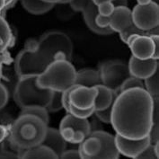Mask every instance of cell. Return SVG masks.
<instances>
[{"label":"cell","mask_w":159,"mask_h":159,"mask_svg":"<svg viewBox=\"0 0 159 159\" xmlns=\"http://www.w3.org/2000/svg\"><path fill=\"white\" fill-rule=\"evenodd\" d=\"M85 25L93 33L99 35H109L113 34V31L108 28H100L95 24V18L98 15V8L92 2V0H86V4L82 11Z\"/></svg>","instance_id":"obj_15"},{"label":"cell","mask_w":159,"mask_h":159,"mask_svg":"<svg viewBox=\"0 0 159 159\" xmlns=\"http://www.w3.org/2000/svg\"><path fill=\"white\" fill-rule=\"evenodd\" d=\"M76 86H78V85L77 84H74L71 87H69L68 89L62 92V104H63V108L67 111V112L69 111V105H70V102H69V95H70V93L72 92V90L75 89Z\"/></svg>","instance_id":"obj_33"},{"label":"cell","mask_w":159,"mask_h":159,"mask_svg":"<svg viewBox=\"0 0 159 159\" xmlns=\"http://www.w3.org/2000/svg\"><path fill=\"white\" fill-rule=\"evenodd\" d=\"M152 2H154V3H156V4H157L158 5V0H151Z\"/></svg>","instance_id":"obj_52"},{"label":"cell","mask_w":159,"mask_h":159,"mask_svg":"<svg viewBox=\"0 0 159 159\" xmlns=\"http://www.w3.org/2000/svg\"><path fill=\"white\" fill-rule=\"evenodd\" d=\"M69 113H71L72 115H74L75 117L80 118V119H87V118L91 117L93 112H94V108H89V109H79L76 108L74 105L70 104L69 105Z\"/></svg>","instance_id":"obj_28"},{"label":"cell","mask_w":159,"mask_h":159,"mask_svg":"<svg viewBox=\"0 0 159 159\" xmlns=\"http://www.w3.org/2000/svg\"><path fill=\"white\" fill-rule=\"evenodd\" d=\"M138 1V5L140 6H145V5H148L149 3H151V0H137Z\"/></svg>","instance_id":"obj_47"},{"label":"cell","mask_w":159,"mask_h":159,"mask_svg":"<svg viewBox=\"0 0 159 159\" xmlns=\"http://www.w3.org/2000/svg\"><path fill=\"white\" fill-rule=\"evenodd\" d=\"M59 132L60 135L62 136V138L64 139V140L66 142H69L72 140L74 134H75V130L70 128V127H64V128H60L59 129Z\"/></svg>","instance_id":"obj_34"},{"label":"cell","mask_w":159,"mask_h":159,"mask_svg":"<svg viewBox=\"0 0 159 159\" xmlns=\"http://www.w3.org/2000/svg\"><path fill=\"white\" fill-rule=\"evenodd\" d=\"M7 137V128L3 125H0V143H2Z\"/></svg>","instance_id":"obj_43"},{"label":"cell","mask_w":159,"mask_h":159,"mask_svg":"<svg viewBox=\"0 0 159 159\" xmlns=\"http://www.w3.org/2000/svg\"><path fill=\"white\" fill-rule=\"evenodd\" d=\"M76 70L70 61H52L45 71L37 77V84L42 88L63 92L75 84Z\"/></svg>","instance_id":"obj_3"},{"label":"cell","mask_w":159,"mask_h":159,"mask_svg":"<svg viewBox=\"0 0 159 159\" xmlns=\"http://www.w3.org/2000/svg\"><path fill=\"white\" fill-rule=\"evenodd\" d=\"M38 50L44 55L50 62L53 61L55 53L62 51L66 54L68 61L73 56V42L69 36L59 31H51L41 36L38 41Z\"/></svg>","instance_id":"obj_5"},{"label":"cell","mask_w":159,"mask_h":159,"mask_svg":"<svg viewBox=\"0 0 159 159\" xmlns=\"http://www.w3.org/2000/svg\"><path fill=\"white\" fill-rule=\"evenodd\" d=\"M115 144L120 155L130 158H137L148 145H150V139L148 136L140 139H129L120 135L114 136Z\"/></svg>","instance_id":"obj_9"},{"label":"cell","mask_w":159,"mask_h":159,"mask_svg":"<svg viewBox=\"0 0 159 159\" xmlns=\"http://www.w3.org/2000/svg\"><path fill=\"white\" fill-rule=\"evenodd\" d=\"M75 84L86 87H95L102 84L100 71L93 68H84L76 71Z\"/></svg>","instance_id":"obj_17"},{"label":"cell","mask_w":159,"mask_h":159,"mask_svg":"<svg viewBox=\"0 0 159 159\" xmlns=\"http://www.w3.org/2000/svg\"><path fill=\"white\" fill-rule=\"evenodd\" d=\"M109 17L110 28L113 33H120L133 24L131 11L128 7H116Z\"/></svg>","instance_id":"obj_14"},{"label":"cell","mask_w":159,"mask_h":159,"mask_svg":"<svg viewBox=\"0 0 159 159\" xmlns=\"http://www.w3.org/2000/svg\"><path fill=\"white\" fill-rule=\"evenodd\" d=\"M49 112H56L61 109H63L62 104V92L59 91H53L52 97L50 100L49 105L46 107Z\"/></svg>","instance_id":"obj_26"},{"label":"cell","mask_w":159,"mask_h":159,"mask_svg":"<svg viewBox=\"0 0 159 159\" xmlns=\"http://www.w3.org/2000/svg\"><path fill=\"white\" fill-rule=\"evenodd\" d=\"M130 75L139 79L144 80L152 75L158 69V62L157 59H139L132 56L128 64Z\"/></svg>","instance_id":"obj_11"},{"label":"cell","mask_w":159,"mask_h":159,"mask_svg":"<svg viewBox=\"0 0 159 159\" xmlns=\"http://www.w3.org/2000/svg\"><path fill=\"white\" fill-rule=\"evenodd\" d=\"M97 89V95L95 97L93 108L94 111H101L104 110L111 106L117 96L118 93H115L111 91L103 84H98L95 86Z\"/></svg>","instance_id":"obj_19"},{"label":"cell","mask_w":159,"mask_h":159,"mask_svg":"<svg viewBox=\"0 0 159 159\" xmlns=\"http://www.w3.org/2000/svg\"><path fill=\"white\" fill-rule=\"evenodd\" d=\"M132 23L139 30L148 32L156 28L159 24V7L157 4L151 2L148 5L135 6L131 11Z\"/></svg>","instance_id":"obj_8"},{"label":"cell","mask_w":159,"mask_h":159,"mask_svg":"<svg viewBox=\"0 0 159 159\" xmlns=\"http://www.w3.org/2000/svg\"><path fill=\"white\" fill-rule=\"evenodd\" d=\"M20 114H32L36 117L42 119L45 123H49L50 118H49V111L45 107L42 106H33V107H28L22 109V111Z\"/></svg>","instance_id":"obj_25"},{"label":"cell","mask_w":159,"mask_h":159,"mask_svg":"<svg viewBox=\"0 0 159 159\" xmlns=\"http://www.w3.org/2000/svg\"><path fill=\"white\" fill-rule=\"evenodd\" d=\"M57 60H67L66 54L62 51H59L55 53V55L53 56V61H57Z\"/></svg>","instance_id":"obj_42"},{"label":"cell","mask_w":159,"mask_h":159,"mask_svg":"<svg viewBox=\"0 0 159 159\" xmlns=\"http://www.w3.org/2000/svg\"><path fill=\"white\" fill-rule=\"evenodd\" d=\"M50 63V60L38 50L24 49L17 54L15 60V69L19 77L40 75Z\"/></svg>","instance_id":"obj_6"},{"label":"cell","mask_w":159,"mask_h":159,"mask_svg":"<svg viewBox=\"0 0 159 159\" xmlns=\"http://www.w3.org/2000/svg\"><path fill=\"white\" fill-rule=\"evenodd\" d=\"M98 8V14L102 16L109 17L114 11V5L112 4V2H105L99 5L97 7Z\"/></svg>","instance_id":"obj_31"},{"label":"cell","mask_w":159,"mask_h":159,"mask_svg":"<svg viewBox=\"0 0 159 159\" xmlns=\"http://www.w3.org/2000/svg\"><path fill=\"white\" fill-rule=\"evenodd\" d=\"M159 156L156 153L154 145L150 144L148 145L144 150L137 157L138 159H143V158H151V159H157L158 158Z\"/></svg>","instance_id":"obj_32"},{"label":"cell","mask_w":159,"mask_h":159,"mask_svg":"<svg viewBox=\"0 0 159 159\" xmlns=\"http://www.w3.org/2000/svg\"><path fill=\"white\" fill-rule=\"evenodd\" d=\"M69 4L71 8L75 12H82L86 4V0H72Z\"/></svg>","instance_id":"obj_37"},{"label":"cell","mask_w":159,"mask_h":159,"mask_svg":"<svg viewBox=\"0 0 159 159\" xmlns=\"http://www.w3.org/2000/svg\"><path fill=\"white\" fill-rule=\"evenodd\" d=\"M85 135L83 131L81 130H75V134L72 139V140L70 141L71 144H81L85 139Z\"/></svg>","instance_id":"obj_38"},{"label":"cell","mask_w":159,"mask_h":159,"mask_svg":"<svg viewBox=\"0 0 159 159\" xmlns=\"http://www.w3.org/2000/svg\"><path fill=\"white\" fill-rule=\"evenodd\" d=\"M153 110L154 99L146 89H128L118 93L112 102L111 124L116 134L140 139L150 132Z\"/></svg>","instance_id":"obj_1"},{"label":"cell","mask_w":159,"mask_h":159,"mask_svg":"<svg viewBox=\"0 0 159 159\" xmlns=\"http://www.w3.org/2000/svg\"><path fill=\"white\" fill-rule=\"evenodd\" d=\"M2 77V68H1V65H0V79Z\"/></svg>","instance_id":"obj_51"},{"label":"cell","mask_w":159,"mask_h":159,"mask_svg":"<svg viewBox=\"0 0 159 159\" xmlns=\"http://www.w3.org/2000/svg\"><path fill=\"white\" fill-rule=\"evenodd\" d=\"M7 6V0H0V12L4 10Z\"/></svg>","instance_id":"obj_48"},{"label":"cell","mask_w":159,"mask_h":159,"mask_svg":"<svg viewBox=\"0 0 159 159\" xmlns=\"http://www.w3.org/2000/svg\"><path fill=\"white\" fill-rule=\"evenodd\" d=\"M144 81L146 91L153 97V99L158 98V69L153 75L144 79Z\"/></svg>","instance_id":"obj_23"},{"label":"cell","mask_w":159,"mask_h":159,"mask_svg":"<svg viewBox=\"0 0 159 159\" xmlns=\"http://www.w3.org/2000/svg\"><path fill=\"white\" fill-rule=\"evenodd\" d=\"M64 127H70L74 130H81L84 132L86 138L92 132L91 125L89 121L87 120V119H80V118L75 117L69 112H67V115L62 119L60 125H59V129L64 128Z\"/></svg>","instance_id":"obj_20"},{"label":"cell","mask_w":159,"mask_h":159,"mask_svg":"<svg viewBox=\"0 0 159 159\" xmlns=\"http://www.w3.org/2000/svg\"><path fill=\"white\" fill-rule=\"evenodd\" d=\"M43 1H46V2H48V3H51V4H57V3H59L61 0H43Z\"/></svg>","instance_id":"obj_49"},{"label":"cell","mask_w":159,"mask_h":159,"mask_svg":"<svg viewBox=\"0 0 159 159\" xmlns=\"http://www.w3.org/2000/svg\"><path fill=\"white\" fill-rule=\"evenodd\" d=\"M71 1H72V0H61L59 3H60V4H67V3H70Z\"/></svg>","instance_id":"obj_50"},{"label":"cell","mask_w":159,"mask_h":159,"mask_svg":"<svg viewBox=\"0 0 159 159\" xmlns=\"http://www.w3.org/2000/svg\"><path fill=\"white\" fill-rule=\"evenodd\" d=\"M152 38L153 42H154V45H155V52L153 55V59H158L159 58V37L158 35H150Z\"/></svg>","instance_id":"obj_40"},{"label":"cell","mask_w":159,"mask_h":159,"mask_svg":"<svg viewBox=\"0 0 159 159\" xmlns=\"http://www.w3.org/2000/svg\"><path fill=\"white\" fill-rule=\"evenodd\" d=\"M139 34H131V35H129V37H128V39H127V41H126V44L128 45V46H129L131 43H132V42L134 41L135 39L139 36Z\"/></svg>","instance_id":"obj_45"},{"label":"cell","mask_w":159,"mask_h":159,"mask_svg":"<svg viewBox=\"0 0 159 159\" xmlns=\"http://www.w3.org/2000/svg\"><path fill=\"white\" fill-rule=\"evenodd\" d=\"M132 52V56L139 59H148L153 58L155 45L150 36L139 35L129 46Z\"/></svg>","instance_id":"obj_13"},{"label":"cell","mask_w":159,"mask_h":159,"mask_svg":"<svg viewBox=\"0 0 159 159\" xmlns=\"http://www.w3.org/2000/svg\"><path fill=\"white\" fill-rule=\"evenodd\" d=\"M111 109H112V104L109 106L108 108L101 111H94L95 116L100 120L102 122L105 124H111Z\"/></svg>","instance_id":"obj_30"},{"label":"cell","mask_w":159,"mask_h":159,"mask_svg":"<svg viewBox=\"0 0 159 159\" xmlns=\"http://www.w3.org/2000/svg\"><path fill=\"white\" fill-rule=\"evenodd\" d=\"M112 0H92V2L95 5V6H99L101 4H102V3H105V2H111Z\"/></svg>","instance_id":"obj_46"},{"label":"cell","mask_w":159,"mask_h":159,"mask_svg":"<svg viewBox=\"0 0 159 159\" xmlns=\"http://www.w3.org/2000/svg\"><path fill=\"white\" fill-rule=\"evenodd\" d=\"M101 148L102 146H101L100 139L94 136L89 135L80 144L78 151L81 158L93 159L96 158L97 155L100 153Z\"/></svg>","instance_id":"obj_18"},{"label":"cell","mask_w":159,"mask_h":159,"mask_svg":"<svg viewBox=\"0 0 159 159\" xmlns=\"http://www.w3.org/2000/svg\"><path fill=\"white\" fill-rule=\"evenodd\" d=\"M38 75L19 77L15 92L14 99L21 109L33 106L47 107L50 103L53 91L42 88L37 84Z\"/></svg>","instance_id":"obj_4"},{"label":"cell","mask_w":159,"mask_h":159,"mask_svg":"<svg viewBox=\"0 0 159 159\" xmlns=\"http://www.w3.org/2000/svg\"><path fill=\"white\" fill-rule=\"evenodd\" d=\"M120 34V40L122 41V42L125 43L126 41H127V39H128V37L129 36V35H131V34H139V35H147V36H149V34L148 32H144V31H141V30H139L138 27H136L133 24L131 25H129L128 28H126L125 30H123V31H121L120 33H119Z\"/></svg>","instance_id":"obj_29"},{"label":"cell","mask_w":159,"mask_h":159,"mask_svg":"<svg viewBox=\"0 0 159 159\" xmlns=\"http://www.w3.org/2000/svg\"><path fill=\"white\" fill-rule=\"evenodd\" d=\"M0 15H1V12H0Z\"/></svg>","instance_id":"obj_53"},{"label":"cell","mask_w":159,"mask_h":159,"mask_svg":"<svg viewBox=\"0 0 159 159\" xmlns=\"http://www.w3.org/2000/svg\"><path fill=\"white\" fill-rule=\"evenodd\" d=\"M22 158H59L58 156L50 149L49 147L44 145H38L23 152Z\"/></svg>","instance_id":"obj_22"},{"label":"cell","mask_w":159,"mask_h":159,"mask_svg":"<svg viewBox=\"0 0 159 159\" xmlns=\"http://www.w3.org/2000/svg\"><path fill=\"white\" fill-rule=\"evenodd\" d=\"M102 84L115 93H120L121 84L130 76L128 64L121 60H108L100 69Z\"/></svg>","instance_id":"obj_7"},{"label":"cell","mask_w":159,"mask_h":159,"mask_svg":"<svg viewBox=\"0 0 159 159\" xmlns=\"http://www.w3.org/2000/svg\"><path fill=\"white\" fill-rule=\"evenodd\" d=\"M96 95V87H86L78 85L70 93L69 102L70 104L79 109H89L93 107Z\"/></svg>","instance_id":"obj_10"},{"label":"cell","mask_w":159,"mask_h":159,"mask_svg":"<svg viewBox=\"0 0 159 159\" xmlns=\"http://www.w3.org/2000/svg\"><path fill=\"white\" fill-rule=\"evenodd\" d=\"M132 88H143V89H145V85H144V83L141 79H139L137 77L130 75L123 82V84H121L120 93L128 90V89H132Z\"/></svg>","instance_id":"obj_27"},{"label":"cell","mask_w":159,"mask_h":159,"mask_svg":"<svg viewBox=\"0 0 159 159\" xmlns=\"http://www.w3.org/2000/svg\"><path fill=\"white\" fill-rule=\"evenodd\" d=\"M12 39L13 34L9 25L4 17L0 16V40L3 44V50H6L10 45V43L12 42Z\"/></svg>","instance_id":"obj_24"},{"label":"cell","mask_w":159,"mask_h":159,"mask_svg":"<svg viewBox=\"0 0 159 159\" xmlns=\"http://www.w3.org/2000/svg\"><path fill=\"white\" fill-rule=\"evenodd\" d=\"M42 144L52 149L59 158H60L61 155L67 148V142L60 135L59 129L54 128H47L46 134Z\"/></svg>","instance_id":"obj_16"},{"label":"cell","mask_w":159,"mask_h":159,"mask_svg":"<svg viewBox=\"0 0 159 159\" xmlns=\"http://www.w3.org/2000/svg\"><path fill=\"white\" fill-rule=\"evenodd\" d=\"M95 24L100 28H108L110 27V17L102 16L98 14L95 18Z\"/></svg>","instance_id":"obj_36"},{"label":"cell","mask_w":159,"mask_h":159,"mask_svg":"<svg viewBox=\"0 0 159 159\" xmlns=\"http://www.w3.org/2000/svg\"><path fill=\"white\" fill-rule=\"evenodd\" d=\"M48 124L32 114H20L10 129L9 140L20 150L41 145Z\"/></svg>","instance_id":"obj_2"},{"label":"cell","mask_w":159,"mask_h":159,"mask_svg":"<svg viewBox=\"0 0 159 159\" xmlns=\"http://www.w3.org/2000/svg\"><path fill=\"white\" fill-rule=\"evenodd\" d=\"M60 158H81V157L79 151L71 149V150H65V152L61 155Z\"/></svg>","instance_id":"obj_39"},{"label":"cell","mask_w":159,"mask_h":159,"mask_svg":"<svg viewBox=\"0 0 159 159\" xmlns=\"http://www.w3.org/2000/svg\"><path fill=\"white\" fill-rule=\"evenodd\" d=\"M114 7H127L128 0H112L111 1Z\"/></svg>","instance_id":"obj_44"},{"label":"cell","mask_w":159,"mask_h":159,"mask_svg":"<svg viewBox=\"0 0 159 159\" xmlns=\"http://www.w3.org/2000/svg\"><path fill=\"white\" fill-rule=\"evenodd\" d=\"M38 41H35L34 39L28 40L25 43V49L29 50H38Z\"/></svg>","instance_id":"obj_41"},{"label":"cell","mask_w":159,"mask_h":159,"mask_svg":"<svg viewBox=\"0 0 159 159\" xmlns=\"http://www.w3.org/2000/svg\"><path fill=\"white\" fill-rule=\"evenodd\" d=\"M8 91L7 87L0 83V110L3 109L8 102Z\"/></svg>","instance_id":"obj_35"},{"label":"cell","mask_w":159,"mask_h":159,"mask_svg":"<svg viewBox=\"0 0 159 159\" xmlns=\"http://www.w3.org/2000/svg\"><path fill=\"white\" fill-rule=\"evenodd\" d=\"M91 136L98 138L101 141V151L96 158L117 159L120 157V153L116 148L114 136L103 130H94L91 132Z\"/></svg>","instance_id":"obj_12"},{"label":"cell","mask_w":159,"mask_h":159,"mask_svg":"<svg viewBox=\"0 0 159 159\" xmlns=\"http://www.w3.org/2000/svg\"><path fill=\"white\" fill-rule=\"evenodd\" d=\"M24 8L32 15L40 16L48 13L54 7V4L43 0H21Z\"/></svg>","instance_id":"obj_21"}]
</instances>
